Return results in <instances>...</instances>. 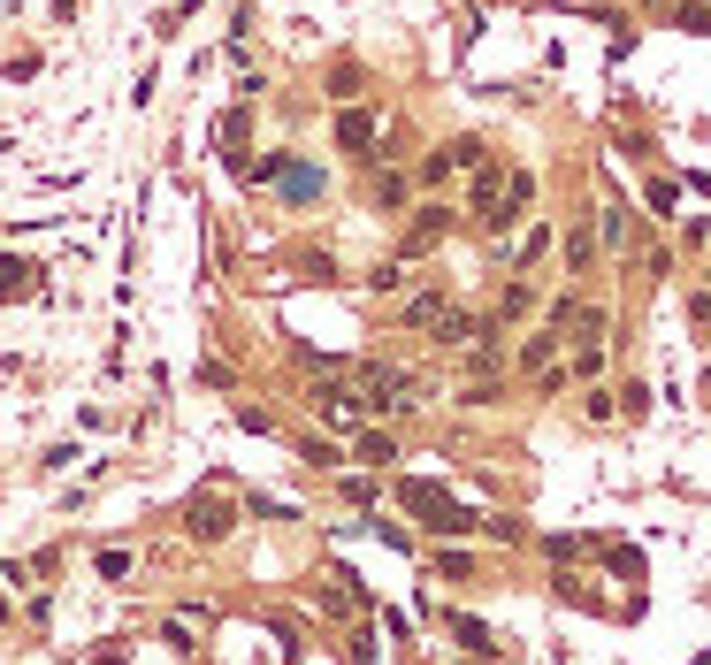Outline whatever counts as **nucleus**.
I'll use <instances>...</instances> for the list:
<instances>
[{
    "mask_svg": "<svg viewBox=\"0 0 711 665\" xmlns=\"http://www.w3.org/2000/svg\"><path fill=\"white\" fill-rule=\"evenodd\" d=\"M406 505L421 513V528H429V536H467V528H482V520H474L467 505H452L436 482H406Z\"/></svg>",
    "mask_w": 711,
    "mask_h": 665,
    "instance_id": "obj_1",
    "label": "nucleus"
},
{
    "mask_svg": "<svg viewBox=\"0 0 711 665\" xmlns=\"http://www.w3.org/2000/svg\"><path fill=\"white\" fill-rule=\"evenodd\" d=\"M314 413H322L329 429H360V421H367L375 406H367L360 390H345V383H322V390H314Z\"/></svg>",
    "mask_w": 711,
    "mask_h": 665,
    "instance_id": "obj_2",
    "label": "nucleus"
},
{
    "mask_svg": "<svg viewBox=\"0 0 711 665\" xmlns=\"http://www.w3.org/2000/svg\"><path fill=\"white\" fill-rule=\"evenodd\" d=\"M337 146H345L352 161H367V153H375V115H367V108H345V115H337Z\"/></svg>",
    "mask_w": 711,
    "mask_h": 665,
    "instance_id": "obj_3",
    "label": "nucleus"
},
{
    "mask_svg": "<svg viewBox=\"0 0 711 665\" xmlns=\"http://www.w3.org/2000/svg\"><path fill=\"white\" fill-rule=\"evenodd\" d=\"M352 459H360V467H367V474H383V467H390V459H398V444H390V436H383V429H352Z\"/></svg>",
    "mask_w": 711,
    "mask_h": 665,
    "instance_id": "obj_4",
    "label": "nucleus"
},
{
    "mask_svg": "<svg viewBox=\"0 0 711 665\" xmlns=\"http://www.w3.org/2000/svg\"><path fill=\"white\" fill-rule=\"evenodd\" d=\"M192 536H199V543L230 536V505H222V497H192Z\"/></svg>",
    "mask_w": 711,
    "mask_h": 665,
    "instance_id": "obj_5",
    "label": "nucleus"
},
{
    "mask_svg": "<svg viewBox=\"0 0 711 665\" xmlns=\"http://www.w3.org/2000/svg\"><path fill=\"white\" fill-rule=\"evenodd\" d=\"M444 222H452V215H444V207H421V222H413V230H406V253H429L436 237H444Z\"/></svg>",
    "mask_w": 711,
    "mask_h": 665,
    "instance_id": "obj_6",
    "label": "nucleus"
},
{
    "mask_svg": "<svg viewBox=\"0 0 711 665\" xmlns=\"http://www.w3.org/2000/svg\"><path fill=\"white\" fill-rule=\"evenodd\" d=\"M176 650H199V635H207V612H169V627H161Z\"/></svg>",
    "mask_w": 711,
    "mask_h": 665,
    "instance_id": "obj_7",
    "label": "nucleus"
},
{
    "mask_svg": "<svg viewBox=\"0 0 711 665\" xmlns=\"http://www.w3.org/2000/svg\"><path fill=\"white\" fill-rule=\"evenodd\" d=\"M551 360H559V329H543V337H528V352H520V367H528V375H543Z\"/></svg>",
    "mask_w": 711,
    "mask_h": 665,
    "instance_id": "obj_8",
    "label": "nucleus"
},
{
    "mask_svg": "<svg viewBox=\"0 0 711 665\" xmlns=\"http://www.w3.org/2000/svg\"><path fill=\"white\" fill-rule=\"evenodd\" d=\"M299 459H306V467H345V451L329 444V436H306V444H299Z\"/></svg>",
    "mask_w": 711,
    "mask_h": 665,
    "instance_id": "obj_9",
    "label": "nucleus"
},
{
    "mask_svg": "<svg viewBox=\"0 0 711 665\" xmlns=\"http://www.w3.org/2000/svg\"><path fill=\"white\" fill-rule=\"evenodd\" d=\"M16 291H31V268L23 260H0V299H16Z\"/></svg>",
    "mask_w": 711,
    "mask_h": 665,
    "instance_id": "obj_10",
    "label": "nucleus"
},
{
    "mask_svg": "<svg viewBox=\"0 0 711 665\" xmlns=\"http://www.w3.org/2000/svg\"><path fill=\"white\" fill-rule=\"evenodd\" d=\"M452 635H459V643L474 650V658H482V650H490V635H482V627H474V620H452Z\"/></svg>",
    "mask_w": 711,
    "mask_h": 665,
    "instance_id": "obj_11",
    "label": "nucleus"
},
{
    "mask_svg": "<svg viewBox=\"0 0 711 665\" xmlns=\"http://www.w3.org/2000/svg\"><path fill=\"white\" fill-rule=\"evenodd\" d=\"M130 574V551H100V581H123Z\"/></svg>",
    "mask_w": 711,
    "mask_h": 665,
    "instance_id": "obj_12",
    "label": "nucleus"
}]
</instances>
